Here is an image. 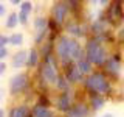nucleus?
Instances as JSON below:
<instances>
[{
    "label": "nucleus",
    "instance_id": "nucleus-1",
    "mask_svg": "<svg viewBox=\"0 0 124 117\" xmlns=\"http://www.w3.org/2000/svg\"><path fill=\"white\" fill-rule=\"evenodd\" d=\"M84 52H85V59L90 62L92 66L93 64L95 66H104L106 61L108 59L106 47L101 44V41H98L96 38L88 39L87 44H85Z\"/></svg>",
    "mask_w": 124,
    "mask_h": 117
},
{
    "label": "nucleus",
    "instance_id": "nucleus-2",
    "mask_svg": "<svg viewBox=\"0 0 124 117\" xmlns=\"http://www.w3.org/2000/svg\"><path fill=\"white\" fill-rule=\"evenodd\" d=\"M84 84L87 88L88 92H92V95H102V94H108L112 91L110 81L106 78L102 72H92L90 75L84 80Z\"/></svg>",
    "mask_w": 124,
    "mask_h": 117
},
{
    "label": "nucleus",
    "instance_id": "nucleus-3",
    "mask_svg": "<svg viewBox=\"0 0 124 117\" xmlns=\"http://www.w3.org/2000/svg\"><path fill=\"white\" fill-rule=\"evenodd\" d=\"M40 77L46 84H54L59 78V67H57L56 56L50 55V56L44 58V62L40 64Z\"/></svg>",
    "mask_w": 124,
    "mask_h": 117
},
{
    "label": "nucleus",
    "instance_id": "nucleus-4",
    "mask_svg": "<svg viewBox=\"0 0 124 117\" xmlns=\"http://www.w3.org/2000/svg\"><path fill=\"white\" fill-rule=\"evenodd\" d=\"M56 58L61 61L62 66L68 67L71 66V56H70V38L61 34L56 41Z\"/></svg>",
    "mask_w": 124,
    "mask_h": 117
},
{
    "label": "nucleus",
    "instance_id": "nucleus-5",
    "mask_svg": "<svg viewBox=\"0 0 124 117\" xmlns=\"http://www.w3.org/2000/svg\"><path fill=\"white\" fill-rule=\"evenodd\" d=\"M30 84V77L26 73H17L16 77L11 78L9 81V92L11 95H19L28 88Z\"/></svg>",
    "mask_w": 124,
    "mask_h": 117
},
{
    "label": "nucleus",
    "instance_id": "nucleus-6",
    "mask_svg": "<svg viewBox=\"0 0 124 117\" xmlns=\"http://www.w3.org/2000/svg\"><path fill=\"white\" fill-rule=\"evenodd\" d=\"M68 13V6L65 5V2H56L51 8V14H53V20L57 23V25H62L65 22V17H67Z\"/></svg>",
    "mask_w": 124,
    "mask_h": 117
},
{
    "label": "nucleus",
    "instance_id": "nucleus-7",
    "mask_svg": "<svg viewBox=\"0 0 124 117\" xmlns=\"http://www.w3.org/2000/svg\"><path fill=\"white\" fill-rule=\"evenodd\" d=\"M64 75H65V78L68 80L70 84H78V83H82V81H84V75L81 73V70L78 69L76 64L68 66Z\"/></svg>",
    "mask_w": 124,
    "mask_h": 117
},
{
    "label": "nucleus",
    "instance_id": "nucleus-8",
    "mask_svg": "<svg viewBox=\"0 0 124 117\" xmlns=\"http://www.w3.org/2000/svg\"><path fill=\"white\" fill-rule=\"evenodd\" d=\"M88 114H90V108L82 101H78L70 108V111L67 112V117H88Z\"/></svg>",
    "mask_w": 124,
    "mask_h": 117
},
{
    "label": "nucleus",
    "instance_id": "nucleus-9",
    "mask_svg": "<svg viewBox=\"0 0 124 117\" xmlns=\"http://www.w3.org/2000/svg\"><path fill=\"white\" fill-rule=\"evenodd\" d=\"M71 106H73V103H71V94H70V91L61 92V95L56 98V108L62 112H68Z\"/></svg>",
    "mask_w": 124,
    "mask_h": 117
},
{
    "label": "nucleus",
    "instance_id": "nucleus-10",
    "mask_svg": "<svg viewBox=\"0 0 124 117\" xmlns=\"http://www.w3.org/2000/svg\"><path fill=\"white\" fill-rule=\"evenodd\" d=\"M107 19L110 20L112 23H118L124 19V14H123V8H121V3L116 2V3H112L110 8H108V14H107Z\"/></svg>",
    "mask_w": 124,
    "mask_h": 117
},
{
    "label": "nucleus",
    "instance_id": "nucleus-11",
    "mask_svg": "<svg viewBox=\"0 0 124 117\" xmlns=\"http://www.w3.org/2000/svg\"><path fill=\"white\" fill-rule=\"evenodd\" d=\"M70 56H71V61H75V62L85 58V52H84L82 45L78 42V39H70Z\"/></svg>",
    "mask_w": 124,
    "mask_h": 117
},
{
    "label": "nucleus",
    "instance_id": "nucleus-12",
    "mask_svg": "<svg viewBox=\"0 0 124 117\" xmlns=\"http://www.w3.org/2000/svg\"><path fill=\"white\" fill-rule=\"evenodd\" d=\"M104 67L107 69V72H110V73H113V75H116V73L119 72V69H121V62H119L118 55L108 56V59L106 61V64H104Z\"/></svg>",
    "mask_w": 124,
    "mask_h": 117
},
{
    "label": "nucleus",
    "instance_id": "nucleus-13",
    "mask_svg": "<svg viewBox=\"0 0 124 117\" xmlns=\"http://www.w3.org/2000/svg\"><path fill=\"white\" fill-rule=\"evenodd\" d=\"M26 59H28V52L26 50H20L13 56V67L20 69L23 66H26Z\"/></svg>",
    "mask_w": 124,
    "mask_h": 117
},
{
    "label": "nucleus",
    "instance_id": "nucleus-14",
    "mask_svg": "<svg viewBox=\"0 0 124 117\" xmlns=\"http://www.w3.org/2000/svg\"><path fill=\"white\" fill-rule=\"evenodd\" d=\"M31 116V111L26 105H19V106H14L9 111V117H28Z\"/></svg>",
    "mask_w": 124,
    "mask_h": 117
},
{
    "label": "nucleus",
    "instance_id": "nucleus-15",
    "mask_svg": "<svg viewBox=\"0 0 124 117\" xmlns=\"http://www.w3.org/2000/svg\"><path fill=\"white\" fill-rule=\"evenodd\" d=\"M39 59H40V53H39V50L36 47H33V49L28 52V59H26V66H28L30 69L36 67L39 64Z\"/></svg>",
    "mask_w": 124,
    "mask_h": 117
},
{
    "label": "nucleus",
    "instance_id": "nucleus-16",
    "mask_svg": "<svg viewBox=\"0 0 124 117\" xmlns=\"http://www.w3.org/2000/svg\"><path fill=\"white\" fill-rule=\"evenodd\" d=\"M31 116L33 117H54V112L48 108H42L39 105H36L33 108V111H31Z\"/></svg>",
    "mask_w": 124,
    "mask_h": 117
},
{
    "label": "nucleus",
    "instance_id": "nucleus-17",
    "mask_svg": "<svg viewBox=\"0 0 124 117\" xmlns=\"http://www.w3.org/2000/svg\"><path fill=\"white\" fill-rule=\"evenodd\" d=\"M67 31L70 34H73V36H76V38H81V36H84V28L79 25L78 22H68L67 23Z\"/></svg>",
    "mask_w": 124,
    "mask_h": 117
},
{
    "label": "nucleus",
    "instance_id": "nucleus-18",
    "mask_svg": "<svg viewBox=\"0 0 124 117\" xmlns=\"http://www.w3.org/2000/svg\"><path fill=\"white\" fill-rule=\"evenodd\" d=\"M104 103H106V100H104V97L102 95H92L90 97V106L93 111H98V109H101L104 106Z\"/></svg>",
    "mask_w": 124,
    "mask_h": 117
},
{
    "label": "nucleus",
    "instance_id": "nucleus-19",
    "mask_svg": "<svg viewBox=\"0 0 124 117\" xmlns=\"http://www.w3.org/2000/svg\"><path fill=\"white\" fill-rule=\"evenodd\" d=\"M76 66H78V69L81 70V73H82V75H90V73H92V64L85 59V58L79 59V61L76 62Z\"/></svg>",
    "mask_w": 124,
    "mask_h": 117
},
{
    "label": "nucleus",
    "instance_id": "nucleus-20",
    "mask_svg": "<svg viewBox=\"0 0 124 117\" xmlns=\"http://www.w3.org/2000/svg\"><path fill=\"white\" fill-rule=\"evenodd\" d=\"M56 88L59 89L61 92H68L70 91V83H68L67 78H65V75H59V78H57V81H56Z\"/></svg>",
    "mask_w": 124,
    "mask_h": 117
},
{
    "label": "nucleus",
    "instance_id": "nucleus-21",
    "mask_svg": "<svg viewBox=\"0 0 124 117\" xmlns=\"http://www.w3.org/2000/svg\"><path fill=\"white\" fill-rule=\"evenodd\" d=\"M34 28L36 31H42V30H48V19L44 17V16H39V17L34 19Z\"/></svg>",
    "mask_w": 124,
    "mask_h": 117
},
{
    "label": "nucleus",
    "instance_id": "nucleus-22",
    "mask_svg": "<svg viewBox=\"0 0 124 117\" xmlns=\"http://www.w3.org/2000/svg\"><path fill=\"white\" fill-rule=\"evenodd\" d=\"M19 23V14L17 13H11L8 16L6 22H5V27L6 28H16V25Z\"/></svg>",
    "mask_w": 124,
    "mask_h": 117
},
{
    "label": "nucleus",
    "instance_id": "nucleus-23",
    "mask_svg": "<svg viewBox=\"0 0 124 117\" xmlns=\"http://www.w3.org/2000/svg\"><path fill=\"white\" fill-rule=\"evenodd\" d=\"M9 44L14 47H20L23 44V34L22 33H13L9 36Z\"/></svg>",
    "mask_w": 124,
    "mask_h": 117
},
{
    "label": "nucleus",
    "instance_id": "nucleus-24",
    "mask_svg": "<svg viewBox=\"0 0 124 117\" xmlns=\"http://www.w3.org/2000/svg\"><path fill=\"white\" fill-rule=\"evenodd\" d=\"M40 55H42V58L53 55V41H48V42H44V44H42Z\"/></svg>",
    "mask_w": 124,
    "mask_h": 117
},
{
    "label": "nucleus",
    "instance_id": "nucleus-25",
    "mask_svg": "<svg viewBox=\"0 0 124 117\" xmlns=\"http://www.w3.org/2000/svg\"><path fill=\"white\" fill-rule=\"evenodd\" d=\"M48 34V30H42V31H37L36 33V38H34V42L36 44H44L45 41V36Z\"/></svg>",
    "mask_w": 124,
    "mask_h": 117
},
{
    "label": "nucleus",
    "instance_id": "nucleus-26",
    "mask_svg": "<svg viewBox=\"0 0 124 117\" xmlns=\"http://www.w3.org/2000/svg\"><path fill=\"white\" fill-rule=\"evenodd\" d=\"M92 31L95 34H101L104 31V23H102V20H98V22H95L92 25Z\"/></svg>",
    "mask_w": 124,
    "mask_h": 117
},
{
    "label": "nucleus",
    "instance_id": "nucleus-27",
    "mask_svg": "<svg viewBox=\"0 0 124 117\" xmlns=\"http://www.w3.org/2000/svg\"><path fill=\"white\" fill-rule=\"evenodd\" d=\"M20 11H22V13L30 14L31 11H33V3H31V2H22L20 3Z\"/></svg>",
    "mask_w": 124,
    "mask_h": 117
},
{
    "label": "nucleus",
    "instance_id": "nucleus-28",
    "mask_svg": "<svg viewBox=\"0 0 124 117\" xmlns=\"http://www.w3.org/2000/svg\"><path fill=\"white\" fill-rule=\"evenodd\" d=\"M37 105H39V106H42V108H48V106H50V100L46 98L45 95H40V97H39Z\"/></svg>",
    "mask_w": 124,
    "mask_h": 117
},
{
    "label": "nucleus",
    "instance_id": "nucleus-29",
    "mask_svg": "<svg viewBox=\"0 0 124 117\" xmlns=\"http://www.w3.org/2000/svg\"><path fill=\"white\" fill-rule=\"evenodd\" d=\"M19 23H23V25H26L28 23V14L26 13H19Z\"/></svg>",
    "mask_w": 124,
    "mask_h": 117
},
{
    "label": "nucleus",
    "instance_id": "nucleus-30",
    "mask_svg": "<svg viewBox=\"0 0 124 117\" xmlns=\"http://www.w3.org/2000/svg\"><path fill=\"white\" fill-rule=\"evenodd\" d=\"M6 44H9V36H5V34H0V49L6 47Z\"/></svg>",
    "mask_w": 124,
    "mask_h": 117
},
{
    "label": "nucleus",
    "instance_id": "nucleus-31",
    "mask_svg": "<svg viewBox=\"0 0 124 117\" xmlns=\"http://www.w3.org/2000/svg\"><path fill=\"white\" fill-rule=\"evenodd\" d=\"M8 56V49L6 47H3V49H0V61H3L5 58Z\"/></svg>",
    "mask_w": 124,
    "mask_h": 117
},
{
    "label": "nucleus",
    "instance_id": "nucleus-32",
    "mask_svg": "<svg viewBox=\"0 0 124 117\" xmlns=\"http://www.w3.org/2000/svg\"><path fill=\"white\" fill-rule=\"evenodd\" d=\"M5 70H6V64L3 61H0V75H3V73H5Z\"/></svg>",
    "mask_w": 124,
    "mask_h": 117
},
{
    "label": "nucleus",
    "instance_id": "nucleus-33",
    "mask_svg": "<svg viewBox=\"0 0 124 117\" xmlns=\"http://www.w3.org/2000/svg\"><path fill=\"white\" fill-rule=\"evenodd\" d=\"M5 5H3V3H0V17H3V14H5Z\"/></svg>",
    "mask_w": 124,
    "mask_h": 117
},
{
    "label": "nucleus",
    "instance_id": "nucleus-34",
    "mask_svg": "<svg viewBox=\"0 0 124 117\" xmlns=\"http://www.w3.org/2000/svg\"><path fill=\"white\" fill-rule=\"evenodd\" d=\"M11 3H13V5H19V3H20V0H11Z\"/></svg>",
    "mask_w": 124,
    "mask_h": 117
},
{
    "label": "nucleus",
    "instance_id": "nucleus-35",
    "mask_svg": "<svg viewBox=\"0 0 124 117\" xmlns=\"http://www.w3.org/2000/svg\"><path fill=\"white\" fill-rule=\"evenodd\" d=\"M102 117H115V116L110 114V112H107V114H102Z\"/></svg>",
    "mask_w": 124,
    "mask_h": 117
},
{
    "label": "nucleus",
    "instance_id": "nucleus-36",
    "mask_svg": "<svg viewBox=\"0 0 124 117\" xmlns=\"http://www.w3.org/2000/svg\"><path fill=\"white\" fill-rule=\"evenodd\" d=\"M0 117H5V111H3L2 108H0Z\"/></svg>",
    "mask_w": 124,
    "mask_h": 117
},
{
    "label": "nucleus",
    "instance_id": "nucleus-37",
    "mask_svg": "<svg viewBox=\"0 0 124 117\" xmlns=\"http://www.w3.org/2000/svg\"><path fill=\"white\" fill-rule=\"evenodd\" d=\"M28 117H33V116H28Z\"/></svg>",
    "mask_w": 124,
    "mask_h": 117
},
{
    "label": "nucleus",
    "instance_id": "nucleus-38",
    "mask_svg": "<svg viewBox=\"0 0 124 117\" xmlns=\"http://www.w3.org/2000/svg\"><path fill=\"white\" fill-rule=\"evenodd\" d=\"M0 94H2V92H0Z\"/></svg>",
    "mask_w": 124,
    "mask_h": 117
}]
</instances>
